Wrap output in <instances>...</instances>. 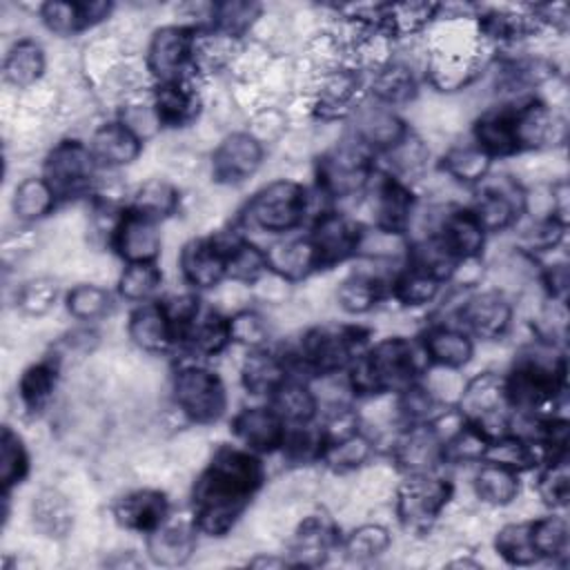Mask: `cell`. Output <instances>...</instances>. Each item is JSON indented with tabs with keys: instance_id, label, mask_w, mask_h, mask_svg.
<instances>
[{
	"instance_id": "obj_1",
	"label": "cell",
	"mask_w": 570,
	"mask_h": 570,
	"mask_svg": "<svg viewBox=\"0 0 570 570\" xmlns=\"http://www.w3.org/2000/svg\"><path fill=\"white\" fill-rule=\"evenodd\" d=\"M265 483L261 454L243 445H218L191 488V519L198 532L225 537Z\"/></svg>"
},
{
	"instance_id": "obj_2",
	"label": "cell",
	"mask_w": 570,
	"mask_h": 570,
	"mask_svg": "<svg viewBox=\"0 0 570 570\" xmlns=\"http://www.w3.org/2000/svg\"><path fill=\"white\" fill-rule=\"evenodd\" d=\"M419 350L403 336H387L367 345L347 367V385L356 396L401 394L419 383Z\"/></svg>"
},
{
	"instance_id": "obj_3",
	"label": "cell",
	"mask_w": 570,
	"mask_h": 570,
	"mask_svg": "<svg viewBox=\"0 0 570 570\" xmlns=\"http://www.w3.org/2000/svg\"><path fill=\"white\" fill-rule=\"evenodd\" d=\"M554 345L543 343L523 352L503 376L508 407L519 414H539L566 394V356L552 354Z\"/></svg>"
},
{
	"instance_id": "obj_4",
	"label": "cell",
	"mask_w": 570,
	"mask_h": 570,
	"mask_svg": "<svg viewBox=\"0 0 570 570\" xmlns=\"http://www.w3.org/2000/svg\"><path fill=\"white\" fill-rule=\"evenodd\" d=\"M370 332L361 325L323 323L307 330L294 354L296 365L314 376H334L347 372L356 356L370 345Z\"/></svg>"
},
{
	"instance_id": "obj_5",
	"label": "cell",
	"mask_w": 570,
	"mask_h": 570,
	"mask_svg": "<svg viewBox=\"0 0 570 570\" xmlns=\"http://www.w3.org/2000/svg\"><path fill=\"white\" fill-rule=\"evenodd\" d=\"M374 174V154L354 138L323 151L314 167L316 187L330 200H345L363 194Z\"/></svg>"
},
{
	"instance_id": "obj_6",
	"label": "cell",
	"mask_w": 570,
	"mask_h": 570,
	"mask_svg": "<svg viewBox=\"0 0 570 570\" xmlns=\"http://www.w3.org/2000/svg\"><path fill=\"white\" fill-rule=\"evenodd\" d=\"M309 212L307 189L289 178L263 185L245 205L243 220L267 234H289L298 229Z\"/></svg>"
},
{
	"instance_id": "obj_7",
	"label": "cell",
	"mask_w": 570,
	"mask_h": 570,
	"mask_svg": "<svg viewBox=\"0 0 570 570\" xmlns=\"http://www.w3.org/2000/svg\"><path fill=\"white\" fill-rule=\"evenodd\" d=\"M174 403L180 414L196 425H212L227 412V387L218 372L185 363L174 372Z\"/></svg>"
},
{
	"instance_id": "obj_8",
	"label": "cell",
	"mask_w": 570,
	"mask_h": 570,
	"mask_svg": "<svg viewBox=\"0 0 570 570\" xmlns=\"http://www.w3.org/2000/svg\"><path fill=\"white\" fill-rule=\"evenodd\" d=\"M454 485L434 472H410L396 488L399 523L412 534L432 530L445 505L450 503Z\"/></svg>"
},
{
	"instance_id": "obj_9",
	"label": "cell",
	"mask_w": 570,
	"mask_h": 570,
	"mask_svg": "<svg viewBox=\"0 0 570 570\" xmlns=\"http://www.w3.org/2000/svg\"><path fill=\"white\" fill-rule=\"evenodd\" d=\"M98 165L89 145L78 138L58 140L45 156L42 178L53 189L58 203L87 196L91 191Z\"/></svg>"
},
{
	"instance_id": "obj_10",
	"label": "cell",
	"mask_w": 570,
	"mask_h": 570,
	"mask_svg": "<svg viewBox=\"0 0 570 570\" xmlns=\"http://www.w3.org/2000/svg\"><path fill=\"white\" fill-rule=\"evenodd\" d=\"M470 209L485 234H497L510 229L528 212V191L510 174H488L474 185Z\"/></svg>"
},
{
	"instance_id": "obj_11",
	"label": "cell",
	"mask_w": 570,
	"mask_h": 570,
	"mask_svg": "<svg viewBox=\"0 0 570 570\" xmlns=\"http://www.w3.org/2000/svg\"><path fill=\"white\" fill-rule=\"evenodd\" d=\"M196 33L194 24H167L151 33L145 53V69L154 78V85L191 78L189 71H194Z\"/></svg>"
},
{
	"instance_id": "obj_12",
	"label": "cell",
	"mask_w": 570,
	"mask_h": 570,
	"mask_svg": "<svg viewBox=\"0 0 570 570\" xmlns=\"http://www.w3.org/2000/svg\"><path fill=\"white\" fill-rule=\"evenodd\" d=\"M363 232L365 227L361 223L341 212L332 209L318 214L307 234L316 254L318 269H330L356 256L361 249Z\"/></svg>"
},
{
	"instance_id": "obj_13",
	"label": "cell",
	"mask_w": 570,
	"mask_h": 570,
	"mask_svg": "<svg viewBox=\"0 0 570 570\" xmlns=\"http://www.w3.org/2000/svg\"><path fill=\"white\" fill-rule=\"evenodd\" d=\"M512 316H514L512 303L499 289H483V292L468 294L456 309L459 327L481 341L501 338L510 330Z\"/></svg>"
},
{
	"instance_id": "obj_14",
	"label": "cell",
	"mask_w": 570,
	"mask_h": 570,
	"mask_svg": "<svg viewBox=\"0 0 570 570\" xmlns=\"http://www.w3.org/2000/svg\"><path fill=\"white\" fill-rule=\"evenodd\" d=\"M370 189L374 227L392 234H405L416 207V196L410 185L394 174L376 171Z\"/></svg>"
},
{
	"instance_id": "obj_15",
	"label": "cell",
	"mask_w": 570,
	"mask_h": 570,
	"mask_svg": "<svg viewBox=\"0 0 570 570\" xmlns=\"http://www.w3.org/2000/svg\"><path fill=\"white\" fill-rule=\"evenodd\" d=\"M263 140L252 131L227 134L212 154V176L220 185H240L263 165Z\"/></svg>"
},
{
	"instance_id": "obj_16",
	"label": "cell",
	"mask_w": 570,
	"mask_h": 570,
	"mask_svg": "<svg viewBox=\"0 0 570 570\" xmlns=\"http://www.w3.org/2000/svg\"><path fill=\"white\" fill-rule=\"evenodd\" d=\"M354 116V140L361 142L372 154H387L396 145H401L412 131L405 120L387 105H381L372 98V102H363L352 111Z\"/></svg>"
},
{
	"instance_id": "obj_17",
	"label": "cell",
	"mask_w": 570,
	"mask_h": 570,
	"mask_svg": "<svg viewBox=\"0 0 570 570\" xmlns=\"http://www.w3.org/2000/svg\"><path fill=\"white\" fill-rule=\"evenodd\" d=\"M111 249L129 263H156L160 256V232L158 223L125 207L109 232Z\"/></svg>"
},
{
	"instance_id": "obj_18",
	"label": "cell",
	"mask_w": 570,
	"mask_h": 570,
	"mask_svg": "<svg viewBox=\"0 0 570 570\" xmlns=\"http://www.w3.org/2000/svg\"><path fill=\"white\" fill-rule=\"evenodd\" d=\"M178 269L194 289H212L227 278V252L218 236L191 238L180 247Z\"/></svg>"
},
{
	"instance_id": "obj_19",
	"label": "cell",
	"mask_w": 570,
	"mask_h": 570,
	"mask_svg": "<svg viewBox=\"0 0 570 570\" xmlns=\"http://www.w3.org/2000/svg\"><path fill=\"white\" fill-rule=\"evenodd\" d=\"M232 434L256 454H274L283 450L287 423L269 405H252L234 414Z\"/></svg>"
},
{
	"instance_id": "obj_20",
	"label": "cell",
	"mask_w": 570,
	"mask_h": 570,
	"mask_svg": "<svg viewBox=\"0 0 570 570\" xmlns=\"http://www.w3.org/2000/svg\"><path fill=\"white\" fill-rule=\"evenodd\" d=\"M432 234L445 247V252L459 263L476 261L483 254L488 238L485 229L481 227L472 209L461 205L445 209Z\"/></svg>"
},
{
	"instance_id": "obj_21",
	"label": "cell",
	"mask_w": 570,
	"mask_h": 570,
	"mask_svg": "<svg viewBox=\"0 0 570 570\" xmlns=\"http://www.w3.org/2000/svg\"><path fill=\"white\" fill-rule=\"evenodd\" d=\"M111 514L120 528L149 534L169 519V499L163 490L154 488L131 490L114 501Z\"/></svg>"
},
{
	"instance_id": "obj_22",
	"label": "cell",
	"mask_w": 570,
	"mask_h": 570,
	"mask_svg": "<svg viewBox=\"0 0 570 570\" xmlns=\"http://www.w3.org/2000/svg\"><path fill=\"white\" fill-rule=\"evenodd\" d=\"M338 528L323 514L305 517L289 541V563L303 568H316L327 561L334 548H338Z\"/></svg>"
},
{
	"instance_id": "obj_23",
	"label": "cell",
	"mask_w": 570,
	"mask_h": 570,
	"mask_svg": "<svg viewBox=\"0 0 570 570\" xmlns=\"http://www.w3.org/2000/svg\"><path fill=\"white\" fill-rule=\"evenodd\" d=\"M232 343L229 316H223L214 307H198L196 314L178 330L176 345H183L189 354L212 358L225 352Z\"/></svg>"
},
{
	"instance_id": "obj_24",
	"label": "cell",
	"mask_w": 570,
	"mask_h": 570,
	"mask_svg": "<svg viewBox=\"0 0 570 570\" xmlns=\"http://www.w3.org/2000/svg\"><path fill=\"white\" fill-rule=\"evenodd\" d=\"M127 336L138 350L149 354H160L174 347L176 330L163 301L138 303L127 318Z\"/></svg>"
},
{
	"instance_id": "obj_25",
	"label": "cell",
	"mask_w": 570,
	"mask_h": 570,
	"mask_svg": "<svg viewBox=\"0 0 570 570\" xmlns=\"http://www.w3.org/2000/svg\"><path fill=\"white\" fill-rule=\"evenodd\" d=\"M472 142L479 145L492 160L521 154L512 100L483 111L472 125Z\"/></svg>"
},
{
	"instance_id": "obj_26",
	"label": "cell",
	"mask_w": 570,
	"mask_h": 570,
	"mask_svg": "<svg viewBox=\"0 0 570 570\" xmlns=\"http://www.w3.org/2000/svg\"><path fill=\"white\" fill-rule=\"evenodd\" d=\"M392 456L405 474L434 472L436 465L443 463V441L430 421L407 425V430L396 439Z\"/></svg>"
},
{
	"instance_id": "obj_27",
	"label": "cell",
	"mask_w": 570,
	"mask_h": 570,
	"mask_svg": "<svg viewBox=\"0 0 570 570\" xmlns=\"http://www.w3.org/2000/svg\"><path fill=\"white\" fill-rule=\"evenodd\" d=\"M421 350L428 363L441 370H461L474 356V341L459 325L434 323L421 334Z\"/></svg>"
},
{
	"instance_id": "obj_28",
	"label": "cell",
	"mask_w": 570,
	"mask_h": 570,
	"mask_svg": "<svg viewBox=\"0 0 570 570\" xmlns=\"http://www.w3.org/2000/svg\"><path fill=\"white\" fill-rule=\"evenodd\" d=\"M87 145L98 169L127 167L142 151V140L120 120L102 122L100 127H96Z\"/></svg>"
},
{
	"instance_id": "obj_29",
	"label": "cell",
	"mask_w": 570,
	"mask_h": 570,
	"mask_svg": "<svg viewBox=\"0 0 570 570\" xmlns=\"http://www.w3.org/2000/svg\"><path fill=\"white\" fill-rule=\"evenodd\" d=\"M151 105L158 116L160 127H185L200 111V94L191 78L156 82L151 89Z\"/></svg>"
},
{
	"instance_id": "obj_30",
	"label": "cell",
	"mask_w": 570,
	"mask_h": 570,
	"mask_svg": "<svg viewBox=\"0 0 570 570\" xmlns=\"http://www.w3.org/2000/svg\"><path fill=\"white\" fill-rule=\"evenodd\" d=\"M114 4L111 2H62L51 0L40 7L42 24L56 36H76L85 29L100 24L109 18Z\"/></svg>"
},
{
	"instance_id": "obj_31",
	"label": "cell",
	"mask_w": 570,
	"mask_h": 570,
	"mask_svg": "<svg viewBox=\"0 0 570 570\" xmlns=\"http://www.w3.org/2000/svg\"><path fill=\"white\" fill-rule=\"evenodd\" d=\"M292 376L285 354L269 347H252L240 363V383L252 396H267Z\"/></svg>"
},
{
	"instance_id": "obj_32",
	"label": "cell",
	"mask_w": 570,
	"mask_h": 570,
	"mask_svg": "<svg viewBox=\"0 0 570 570\" xmlns=\"http://www.w3.org/2000/svg\"><path fill=\"white\" fill-rule=\"evenodd\" d=\"M196 532L198 528L194 519L178 521V523H171L167 519L158 530L147 534L149 559L165 568L185 566L196 550Z\"/></svg>"
},
{
	"instance_id": "obj_33",
	"label": "cell",
	"mask_w": 570,
	"mask_h": 570,
	"mask_svg": "<svg viewBox=\"0 0 570 570\" xmlns=\"http://www.w3.org/2000/svg\"><path fill=\"white\" fill-rule=\"evenodd\" d=\"M267 254V269L285 283H296L318 272L316 254L309 236H294L281 243H274Z\"/></svg>"
},
{
	"instance_id": "obj_34",
	"label": "cell",
	"mask_w": 570,
	"mask_h": 570,
	"mask_svg": "<svg viewBox=\"0 0 570 570\" xmlns=\"http://www.w3.org/2000/svg\"><path fill=\"white\" fill-rule=\"evenodd\" d=\"M227 252V278L234 283L252 285L256 283L267 269V254L236 229H225L216 234Z\"/></svg>"
},
{
	"instance_id": "obj_35",
	"label": "cell",
	"mask_w": 570,
	"mask_h": 570,
	"mask_svg": "<svg viewBox=\"0 0 570 570\" xmlns=\"http://www.w3.org/2000/svg\"><path fill=\"white\" fill-rule=\"evenodd\" d=\"M267 405L287 423V428L307 425L316 419L318 396L305 381L289 376L269 394Z\"/></svg>"
},
{
	"instance_id": "obj_36",
	"label": "cell",
	"mask_w": 570,
	"mask_h": 570,
	"mask_svg": "<svg viewBox=\"0 0 570 570\" xmlns=\"http://www.w3.org/2000/svg\"><path fill=\"white\" fill-rule=\"evenodd\" d=\"M416 91H419L416 73L405 62L390 60L383 67H379L376 71H372L370 94L381 105H387L394 109L396 105H405V102L414 100Z\"/></svg>"
},
{
	"instance_id": "obj_37",
	"label": "cell",
	"mask_w": 570,
	"mask_h": 570,
	"mask_svg": "<svg viewBox=\"0 0 570 570\" xmlns=\"http://www.w3.org/2000/svg\"><path fill=\"white\" fill-rule=\"evenodd\" d=\"M47 67L45 49L33 38H20L16 40L2 60V76L11 87L27 89L36 85Z\"/></svg>"
},
{
	"instance_id": "obj_38",
	"label": "cell",
	"mask_w": 570,
	"mask_h": 570,
	"mask_svg": "<svg viewBox=\"0 0 570 570\" xmlns=\"http://www.w3.org/2000/svg\"><path fill=\"white\" fill-rule=\"evenodd\" d=\"M60 379V358L47 356L38 363H31L18 381V396L24 410L40 412L51 401Z\"/></svg>"
},
{
	"instance_id": "obj_39",
	"label": "cell",
	"mask_w": 570,
	"mask_h": 570,
	"mask_svg": "<svg viewBox=\"0 0 570 570\" xmlns=\"http://www.w3.org/2000/svg\"><path fill=\"white\" fill-rule=\"evenodd\" d=\"M443 287V281L434 276L432 272L416 267V265H405L401 272L390 283V294L394 301H399L403 307H421L432 303Z\"/></svg>"
},
{
	"instance_id": "obj_40",
	"label": "cell",
	"mask_w": 570,
	"mask_h": 570,
	"mask_svg": "<svg viewBox=\"0 0 570 570\" xmlns=\"http://www.w3.org/2000/svg\"><path fill=\"white\" fill-rule=\"evenodd\" d=\"M178 205H180V194L169 180L149 178L138 185V189L134 191L131 203L127 207L154 223H160V220L174 216Z\"/></svg>"
},
{
	"instance_id": "obj_41",
	"label": "cell",
	"mask_w": 570,
	"mask_h": 570,
	"mask_svg": "<svg viewBox=\"0 0 570 570\" xmlns=\"http://www.w3.org/2000/svg\"><path fill=\"white\" fill-rule=\"evenodd\" d=\"M385 296V283L367 272H354L336 287V303L347 314H367Z\"/></svg>"
},
{
	"instance_id": "obj_42",
	"label": "cell",
	"mask_w": 570,
	"mask_h": 570,
	"mask_svg": "<svg viewBox=\"0 0 570 570\" xmlns=\"http://www.w3.org/2000/svg\"><path fill=\"white\" fill-rule=\"evenodd\" d=\"M519 472L492 461H481V468L474 474L476 497L494 508L510 505L519 497Z\"/></svg>"
},
{
	"instance_id": "obj_43",
	"label": "cell",
	"mask_w": 570,
	"mask_h": 570,
	"mask_svg": "<svg viewBox=\"0 0 570 570\" xmlns=\"http://www.w3.org/2000/svg\"><path fill=\"white\" fill-rule=\"evenodd\" d=\"M56 205H58V198L42 176H29L20 180L13 189L11 209L16 218L22 223L42 220L56 209Z\"/></svg>"
},
{
	"instance_id": "obj_44",
	"label": "cell",
	"mask_w": 570,
	"mask_h": 570,
	"mask_svg": "<svg viewBox=\"0 0 570 570\" xmlns=\"http://www.w3.org/2000/svg\"><path fill=\"white\" fill-rule=\"evenodd\" d=\"M258 18H261V4L256 2H240V0L218 2V4H212L209 20L200 31H214L229 40H238L254 27Z\"/></svg>"
},
{
	"instance_id": "obj_45",
	"label": "cell",
	"mask_w": 570,
	"mask_h": 570,
	"mask_svg": "<svg viewBox=\"0 0 570 570\" xmlns=\"http://www.w3.org/2000/svg\"><path fill=\"white\" fill-rule=\"evenodd\" d=\"M441 169L463 183V185H479L492 169V158L474 142H463L450 147L441 158Z\"/></svg>"
},
{
	"instance_id": "obj_46",
	"label": "cell",
	"mask_w": 570,
	"mask_h": 570,
	"mask_svg": "<svg viewBox=\"0 0 570 570\" xmlns=\"http://www.w3.org/2000/svg\"><path fill=\"white\" fill-rule=\"evenodd\" d=\"M31 470V456L22 436L11 428L2 425L0 434V488L2 494H9L20 485Z\"/></svg>"
},
{
	"instance_id": "obj_47",
	"label": "cell",
	"mask_w": 570,
	"mask_h": 570,
	"mask_svg": "<svg viewBox=\"0 0 570 570\" xmlns=\"http://www.w3.org/2000/svg\"><path fill=\"white\" fill-rule=\"evenodd\" d=\"M530 537L532 546L539 554V559L550 561H563L568 559L570 548V534H568V521L561 514H546L530 521Z\"/></svg>"
},
{
	"instance_id": "obj_48",
	"label": "cell",
	"mask_w": 570,
	"mask_h": 570,
	"mask_svg": "<svg viewBox=\"0 0 570 570\" xmlns=\"http://www.w3.org/2000/svg\"><path fill=\"white\" fill-rule=\"evenodd\" d=\"M33 523L47 537H65L73 525L69 499L58 490H42L33 497Z\"/></svg>"
},
{
	"instance_id": "obj_49",
	"label": "cell",
	"mask_w": 570,
	"mask_h": 570,
	"mask_svg": "<svg viewBox=\"0 0 570 570\" xmlns=\"http://www.w3.org/2000/svg\"><path fill=\"white\" fill-rule=\"evenodd\" d=\"M390 543H392V534L385 525L363 523V525L354 528L345 539H341L338 548L347 561L365 563V561H372V559L381 557L383 552H387Z\"/></svg>"
},
{
	"instance_id": "obj_50",
	"label": "cell",
	"mask_w": 570,
	"mask_h": 570,
	"mask_svg": "<svg viewBox=\"0 0 570 570\" xmlns=\"http://www.w3.org/2000/svg\"><path fill=\"white\" fill-rule=\"evenodd\" d=\"M494 550L505 563L519 568L534 566L537 561H541L532 546L530 521L505 523L503 528H499V532L494 534Z\"/></svg>"
},
{
	"instance_id": "obj_51",
	"label": "cell",
	"mask_w": 570,
	"mask_h": 570,
	"mask_svg": "<svg viewBox=\"0 0 570 570\" xmlns=\"http://www.w3.org/2000/svg\"><path fill=\"white\" fill-rule=\"evenodd\" d=\"M163 283V272L156 263H129L118 276V294L131 303L151 301Z\"/></svg>"
},
{
	"instance_id": "obj_52",
	"label": "cell",
	"mask_w": 570,
	"mask_h": 570,
	"mask_svg": "<svg viewBox=\"0 0 570 570\" xmlns=\"http://www.w3.org/2000/svg\"><path fill=\"white\" fill-rule=\"evenodd\" d=\"M537 494L543 505L557 510L566 508L570 499V468L568 456L543 461L537 476Z\"/></svg>"
},
{
	"instance_id": "obj_53",
	"label": "cell",
	"mask_w": 570,
	"mask_h": 570,
	"mask_svg": "<svg viewBox=\"0 0 570 570\" xmlns=\"http://www.w3.org/2000/svg\"><path fill=\"white\" fill-rule=\"evenodd\" d=\"M65 307L76 321L89 323L107 316V312L111 309V296L100 285L80 283L67 292Z\"/></svg>"
},
{
	"instance_id": "obj_54",
	"label": "cell",
	"mask_w": 570,
	"mask_h": 570,
	"mask_svg": "<svg viewBox=\"0 0 570 570\" xmlns=\"http://www.w3.org/2000/svg\"><path fill=\"white\" fill-rule=\"evenodd\" d=\"M372 441L363 432H356L354 436L325 448L321 463H325L334 472H350L363 465L372 456Z\"/></svg>"
},
{
	"instance_id": "obj_55",
	"label": "cell",
	"mask_w": 570,
	"mask_h": 570,
	"mask_svg": "<svg viewBox=\"0 0 570 570\" xmlns=\"http://www.w3.org/2000/svg\"><path fill=\"white\" fill-rule=\"evenodd\" d=\"M56 298L58 285L53 278L47 276H38L22 283L16 294V303L27 316H45L56 305Z\"/></svg>"
},
{
	"instance_id": "obj_56",
	"label": "cell",
	"mask_w": 570,
	"mask_h": 570,
	"mask_svg": "<svg viewBox=\"0 0 570 570\" xmlns=\"http://www.w3.org/2000/svg\"><path fill=\"white\" fill-rule=\"evenodd\" d=\"M229 334L232 343L252 347H263L267 341V323L265 318L254 309H240L229 316Z\"/></svg>"
},
{
	"instance_id": "obj_57",
	"label": "cell",
	"mask_w": 570,
	"mask_h": 570,
	"mask_svg": "<svg viewBox=\"0 0 570 570\" xmlns=\"http://www.w3.org/2000/svg\"><path fill=\"white\" fill-rule=\"evenodd\" d=\"M541 285L548 294L550 301L557 303H566L568 296V285H570V272H568V263L559 261V263H550L541 269Z\"/></svg>"
},
{
	"instance_id": "obj_58",
	"label": "cell",
	"mask_w": 570,
	"mask_h": 570,
	"mask_svg": "<svg viewBox=\"0 0 570 570\" xmlns=\"http://www.w3.org/2000/svg\"><path fill=\"white\" fill-rule=\"evenodd\" d=\"M247 566L252 568H289V559L287 557H276V554H258L254 559L247 561Z\"/></svg>"
},
{
	"instance_id": "obj_59",
	"label": "cell",
	"mask_w": 570,
	"mask_h": 570,
	"mask_svg": "<svg viewBox=\"0 0 570 570\" xmlns=\"http://www.w3.org/2000/svg\"><path fill=\"white\" fill-rule=\"evenodd\" d=\"M448 566L450 568H481V563H476L472 559H452V561H448Z\"/></svg>"
}]
</instances>
